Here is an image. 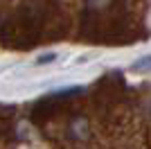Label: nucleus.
Returning <instances> with one entry per match:
<instances>
[{
  "mask_svg": "<svg viewBox=\"0 0 151 149\" xmlns=\"http://www.w3.org/2000/svg\"><path fill=\"white\" fill-rule=\"evenodd\" d=\"M131 70H133V72H151V54L138 59V61L131 66Z\"/></svg>",
  "mask_w": 151,
  "mask_h": 149,
  "instance_id": "obj_1",
  "label": "nucleus"
},
{
  "mask_svg": "<svg viewBox=\"0 0 151 149\" xmlns=\"http://www.w3.org/2000/svg\"><path fill=\"white\" fill-rule=\"evenodd\" d=\"M52 59H54V54H47V56H41V59H38V63H47V61H52Z\"/></svg>",
  "mask_w": 151,
  "mask_h": 149,
  "instance_id": "obj_2",
  "label": "nucleus"
}]
</instances>
